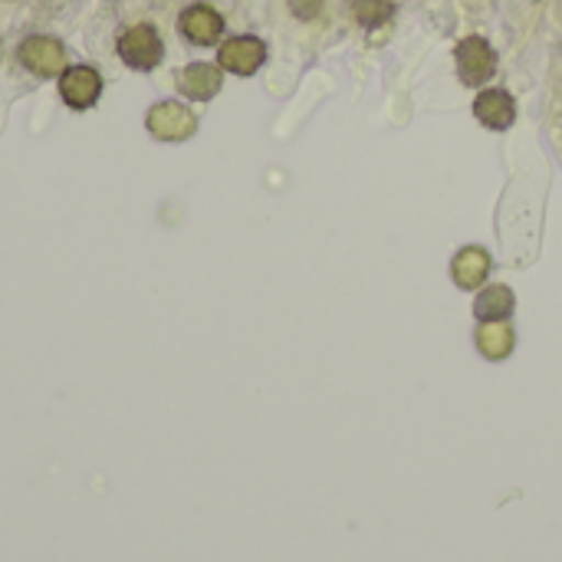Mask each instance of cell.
Masks as SVG:
<instances>
[{"label":"cell","instance_id":"7","mask_svg":"<svg viewBox=\"0 0 562 562\" xmlns=\"http://www.w3.org/2000/svg\"><path fill=\"white\" fill-rule=\"evenodd\" d=\"M178 30L194 46H214L224 36V16L211 3H191L178 16Z\"/></svg>","mask_w":562,"mask_h":562},{"label":"cell","instance_id":"2","mask_svg":"<svg viewBox=\"0 0 562 562\" xmlns=\"http://www.w3.org/2000/svg\"><path fill=\"white\" fill-rule=\"evenodd\" d=\"M145 128L158 138V142H188L194 132H198V115L175 102V99H165V102H155L145 115Z\"/></svg>","mask_w":562,"mask_h":562},{"label":"cell","instance_id":"13","mask_svg":"<svg viewBox=\"0 0 562 562\" xmlns=\"http://www.w3.org/2000/svg\"><path fill=\"white\" fill-rule=\"evenodd\" d=\"M349 7H352L356 20L362 26H369V30L389 23V16L395 13V3L392 0H349Z\"/></svg>","mask_w":562,"mask_h":562},{"label":"cell","instance_id":"14","mask_svg":"<svg viewBox=\"0 0 562 562\" xmlns=\"http://www.w3.org/2000/svg\"><path fill=\"white\" fill-rule=\"evenodd\" d=\"M319 7H323V0H290V10H293L300 20H313V16H319Z\"/></svg>","mask_w":562,"mask_h":562},{"label":"cell","instance_id":"3","mask_svg":"<svg viewBox=\"0 0 562 562\" xmlns=\"http://www.w3.org/2000/svg\"><path fill=\"white\" fill-rule=\"evenodd\" d=\"M454 63L464 86H484L497 72V53L484 36H464L454 49Z\"/></svg>","mask_w":562,"mask_h":562},{"label":"cell","instance_id":"6","mask_svg":"<svg viewBox=\"0 0 562 562\" xmlns=\"http://www.w3.org/2000/svg\"><path fill=\"white\" fill-rule=\"evenodd\" d=\"M99 95H102V76H99V69L79 63V66H66L59 72V99L69 109L86 112V109H92L99 102Z\"/></svg>","mask_w":562,"mask_h":562},{"label":"cell","instance_id":"5","mask_svg":"<svg viewBox=\"0 0 562 562\" xmlns=\"http://www.w3.org/2000/svg\"><path fill=\"white\" fill-rule=\"evenodd\" d=\"M267 63V43L260 36H231L217 49V66L234 76H254Z\"/></svg>","mask_w":562,"mask_h":562},{"label":"cell","instance_id":"11","mask_svg":"<svg viewBox=\"0 0 562 562\" xmlns=\"http://www.w3.org/2000/svg\"><path fill=\"white\" fill-rule=\"evenodd\" d=\"M514 346H517V336H514V326L510 323L491 319V323H481L477 326V349H481V356L501 362V359H507L514 352Z\"/></svg>","mask_w":562,"mask_h":562},{"label":"cell","instance_id":"12","mask_svg":"<svg viewBox=\"0 0 562 562\" xmlns=\"http://www.w3.org/2000/svg\"><path fill=\"white\" fill-rule=\"evenodd\" d=\"M514 306H517V300L507 286H487V290H481L474 313L481 323H491V319H507L514 313Z\"/></svg>","mask_w":562,"mask_h":562},{"label":"cell","instance_id":"8","mask_svg":"<svg viewBox=\"0 0 562 562\" xmlns=\"http://www.w3.org/2000/svg\"><path fill=\"white\" fill-rule=\"evenodd\" d=\"M178 82V92L194 99V102H207L221 92L224 86V69L214 66V63H188L184 69H178L175 76Z\"/></svg>","mask_w":562,"mask_h":562},{"label":"cell","instance_id":"10","mask_svg":"<svg viewBox=\"0 0 562 562\" xmlns=\"http://www.w3.org/2000/svg\"><path fill=\"white\" fill-rule=\"evenodd\" d=\"M487 273H491V254L481 250V247H464V250L454 257V263H451V277H454V283L464 286V290L484 286Z\"/></svg>","mask_w":562,"mask_h":562},{"label":"cell","instance_id":"1","mask_svg":"<svg viewBox=\"0 0 562 562\" xmlns=\"http://www.w3.org/2000/svg\"><path fill=\"white\" fill-rule=\"evenodd\" d=\"M115 49H119V59L135 72H151L165 59V43L151 23H135L122 30Z\"/></svg>","mask_w":562,"mask_h":562},{"label":"cell","instance_id":"9","mask_svg":"<svg viewBox=\"0 0 562 562\" xmlns=\"http://www.w3.org/2000/svg\"><path fill=\"white\" fill-rule=\"evenodd\" d=\"M474 115L481 125L494 128V132H504L514 125L517 119V102L507 89H481L477 99H474Z\"/></svg>","mask_w":562,"mask_h":562},{"label":"cell","instance_id":"4","mask_svg":"<svg viewBox=\"0 0 562 562\" xmlns=\"http://www.w3.org/2000/svg\"><path fill=\"white\" fill-rule=\"evenodd\" d=\"M16 59L40 79H53L66 69V49L56 36H26L16 46Z\"/></svg>","mask_w":562,"mask_h":562}]
</instances>
